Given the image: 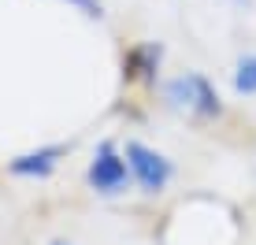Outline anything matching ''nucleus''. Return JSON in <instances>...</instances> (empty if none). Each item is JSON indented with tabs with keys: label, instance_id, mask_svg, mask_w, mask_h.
I'll return each mask as SVG.
<instances>
[{
	"label": "nucleus",
	"instance_id": "f257e3e1",
	"mask_svg": "<svg viewBox=\"0 0 256 245\" xmlns=\"http://www.w3.org/2000/svg\"><path fill=\"white\" fill-rule=\"evenodd\" d=\"M167 100H171V108L190 112V116H197V119H216L219 112H223L216 86H212L204 74H178V78H171V82H167Z\"/></svg>",
	"mask_w": 256,
	"mask_h": 245
},
{
	"label": "nucleus",
	"instance_id": "7ed1b4c3",
	"mask_svg": "<svg viewBox=\"0 0 256 245\" xmlns=\"http://www.w3.org/2000/svg\"><path fill=\"white\" fill-rule=\"evenodd\" d=\"M126 164L134 171V178L141 182L145 194H160L171 182V160H164L156 148L141 145V142H126Z\"/></svg>",
	"mask_w": 256,
	"mask_h": 245
},
{
	"label": "nucleus",
	"instance_id": "f03ea898",
	"mask_svg": "<svg viewBox=\"0 0 256 245\" xmlns=\"http://www.w3.org/2000/svg\"><path fill=\"white\" fill-rule=\"evenodd\" d=\"M86 178H90V186L96 190V194L116 197V194H122V190H126L130 164H126V156L116 152V145H112V142H104L100 148H96V156H93L90 171H86Z\"/></svg>",
	"mask_w": 256,
	"mask_h": 245
},
{
	"label": "nucleus",
	"instance_id": "0eeeda50",
	"mask_svg": "<svg viewBox=\"0 0 256 245\" xmlns=\"http://www.w3.org/2000/svg\"><path fill=\"white\" fill-rule=\"evenodd\" d=\"M64 4H70V8H74V12H82L86 15V19H100V0H64Z\"/></svg>",
	"mask_w": 256,
	"mask_h": 245
},
{
	"label": "nucleus",
	"instance_id": "39448f33",
	"mask_svg": "<svg viewBox=\"0 0 256 245\" xmlns=\"http://www.w3.org/2000/svg\"><path fill=\"white\" fill-rule=\"evenodd\" d=\"M160 56H164L160 45H138V48L126 56V78H145V82H152Z\"/></svg>",
	"mask_w": 256,
	"mask_h": 245
},
{
	"label": "nucleus",
	"instance_id": "20e7f679",
	"mask_svg": "<svg viewBox=\"0 0 256 245\" xmlns=\"http://www.w3.org/2000/svg\"><path fill=\"white\" fill-rule=\"evenodd\" d=\"M60 156H64V145H48V148H38V152L15 156V160H12V174H22V178H45V174H52V168L60 164Z\"/></svg>",
	"mask_w": 256,
	"mask_h": 245
},
{
	"label": "nucleus",
	"instance_id": "423d86ee",
	"mask_svg": "<svg viewBox=\"0 0 256 245\" xmlns=\"http://www.w3.org/2000/svg\"><path fill=\"white\" fill-rule=\"evenodd\" d=\"M234 90L238 93H256V56H245L234 71Z\"/></svg>",
	"mask_w": 256,
	"mask_h": 245
},
{
	"label": "nucleus",
	"instance_id": "6e6552de",
	"mask_svg": "<svg viewBox=\"0 0 256 245\" xmlns=\"http://www.w3.org/2000/svg\"><path fill=\"white\" fill-rule=\"evenodd\" d=\"M56 245H64V242H56Z\"/></svg>",
	"mask_w": 256,
	"mask_h": 245
}]
</instances>
